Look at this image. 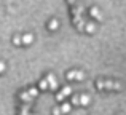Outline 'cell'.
Segmentation results:
<instances>
[{
    "instance_id": "6da1fadb",
    "label": "cell",
    "mask_w": 126,
    "mask_h": 115,
    "mask_svg": "<svg viewBox=\"0 0 126 115\" xmlns=\"http://www.w3.org/2000/svg\"><path fill=\"white\" fill-rule=\"evenodd\" d=\"M96 86H97L99 90H102V88H109V90H120L121 85L118 83V82H102V80H97V82H96Z\"/></svg>"
},
{
    "instance_id": "7a4b0ae2",
    "label": "cell",
    "mask_w": 126,
    "mask_h": 115,
    "mask_svg": "<svg viewBox=\"0 0 126 115\" xmlns=\"http://www.w3.org/2000/svg\"><path fill=\"white\" fill-rule=\"evenodd\" d=\"M46 80H48L49 88H51V90H56V88H58V82H56V77L53 74H48V75H46Z\"/></svg>"
},
{
    "instance_id": "3957f363",
    "label": "cell",
    "mask_w": 126,
    "mask_h": 115,
    "mask_svg": "<svg viewBox=\"0 0 126 115\" xmlns=\"http://www.w3.org/2000/svg\"><path fill=\"white\" fill-rule=\"evenodd\" d=\"M89 15L93 16V18H96V19H102V16H101V13H99V10L96 8V6H93L91 10H89Z\"/></svg>"
},
{
    "instance_id": "277c9868",
    "label": "cell",
    "mask_w": 126,
    "mask_h": 115,
    "mask_svg": "<svg viewBox=\"0 0 126 115\" xmlns=\"http://www.w3.org/2000/svg\"><path fill=\"white\" fill-rule=\"evenodd\" d=\"M32 40H34V37H32L31 34H26L24 37H22V43H24V45H31Z\"/></svg>"
},
{
    "instance_id": "5b68a950",
    "label": "cell",
    "mask_w": 126,
    "mask_h": 115,
    "mask_svg": "<svg viewBox=\"0 0 126 115\" xmlns=\"http://www.w3.org/2000/svg\"><path fill=\"white\" fill-rule=\"evenodd\" d=\"M58 21H56V19H53V21H49V24H48V29L49 31H56V29H58Z\"/></svg>"
},
{
    "instance_id": "8992f818",
    "label": "cell",
    "mask_w": 126,
    "mask_h": 115,
    "mask_svg": "<svg viewBox=\"0 0 126 115\" xmlns=\"http://www.w3.org/2000/svg\"><path fill=\"white\" fill-rule=\"evenodd\" d=\"M94 29H96V26H94V22H88V24H86V26H85V31H86V32H88V34H89V32H94Z\"/></svg>"
},
{
    "instance_id": "52a82bcc",
    "label": "cell",
    "mask_w": 126,
    "mask_h": 115,
    "mask_svg": "<svg viewBox=\"0 0 126 115\" xmlns=\"http://www.w3.org/2000/svg\"><path fill=\"white\" fill-rule=\"evenodd\" d=\"M70 109H72V106H70V104H62V106H61V110H62V114H69V112H70Z\"/></svg>"
},
{
    "instance_id": "ba28073f",
    "label": "cell",
    "mask_w": 126,
    "mask_h": 115,
    "mask_svg": "<svg viewBox=\"0 0 126 115\" xmlns=\"http://www.w3.org/2000/svg\"><path fill=\"white\" fill-rule=\"evenodd\" d=\"M80 99H81V106H88L89 104V96L88 94H81Z\"/></svg>"
},
{
    "instance_id": "9c48e42d",
    "label": "cell",
    "mask_w": 126,
    "mask_h": 115,
    "mask_svg": "<svg viewBox=\"0 0 126 115\" xmlns=\"http://www.w3.org/2000/svg\"><path fill=\"white\" fill-rule=\"evenodd\" d=\"M67 78L69 80H77V70H70L67 74Z\"/></svg>"
},
{
    "instance_id": "30bf717a",
    "label": "cell",
    "mask_w": 126,
    "mask_h": 115,
    "mask_svg": "<svg viewBox=\"0 0 126 115\" xmlns=\"http://www.w3.org/2000/svg\"><path fill=\"white\" fill-rule=\"evenodd\" d=\"M21 99H22V101H31V99H32L31 93H29V91H26V93H22V94H21Z\"/></svg>"
},
{
    "instance_id": "8fae6325",
    "label": "cell",
    "mask_w": 126,
    "mask_h": 115,
    "mask_svg": "<svg viewBox=\"0 0 126 115\" xmlns=\"http://www.w3.org/2000/svg\"><path fill=\"white\" fill-rule=\"evenodd\" d=\"M40 88H42V90H46V88H49L48 80H42V82H40Z\"/></svg>"
},
{
    "instance_id": "7c38bea8",
    "label": "cell",
    "mask_w": 126,
    "mask_h": 115,
    "mask_svg": "<svg viewBox=\"0 0 126 115\" xmlns=\"http://www.w3.org/2000/svg\"><path fill=\"white\" fill-rule=\"evenodd\" d=\"M72 104H75V106H78V104H81V99L78 96H72Z\"/></svg>"
},
{
    "instance_id": "4fadbf2b",
    "label": "cell",
    "mask_w": 126,
    "mask_h": 115,
    "mask_svg": "<svg viewBox=\"0 0 126 115\" xmlns=\"http://www.w3.org/2000/svg\"><path fill=\"white\" fill-rule=\"evenodd\" d=\"M62 93H64V96H69V94H72V88L70 86H65L64 90H62Z\"/></svg>"
},
{
    "instance_id": "5bb4252c",
    "label": "cell",
    "mask_w": 126,
    "mask_h": 115,
    "mask_svg": "<svg viewBox=\"0 0 126 115\" xmlns=\"http://www.w3.org/2000/svg\"><path fill=\"white\" fill-rule=\"evenodd\" d=\"M29 93H31V96H32V98H34V96H37L38 90H37V88H31V90H29Z\"/></svg>"
},
{
    "instance_id": "9a60e30c",
    "label": "cell",
    "mask_w": 126,
    "mask_h": 115,
    "mask_svg": "<svg viewBox=\"0 0 126 115\" xmlns=\"http://www.w3.org/2000/svg\"><path fill=\"white\" fill-rule=\"evenodd\" d=\"M13 42H15V45H21L22 43V38L21 37H15V40H13Z\"/></svg>"
},
{
    "instance_id": "2e32d148",
    "label": "cell",
    "mask_w": 126,
    "mask_h": 115,
    "mask_svg": "<svg viewBox=\"0 0 126 115\" xmlns=\"http://www.w3.org/2000/svg\"><path fill=\"white\" fill-rule=\"evenodd\" d=\"M77 80H83V72L77 70Z\"/></svg>"
},
{
    "instance_id": "e0dca14e",
    "label": "cell",
    "mask_w": 126,
    "mask_h": 115,
    "mask_svg": "<svg viewBox=\"0 0 126 115\" xmlns=\"http://www.w3.org/2000/svg\"><path fill=\"white\" fill-rule=\"evenodd\" d=\"M53 114H54V115H59V114H62V110H61V109H58V107H56V109L53 110Z\"/></svg>"
}]
</instances>
